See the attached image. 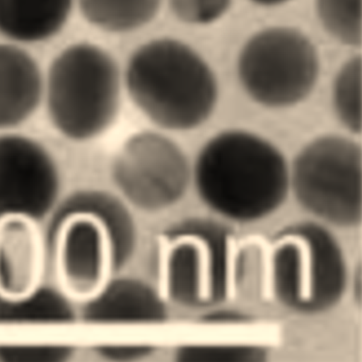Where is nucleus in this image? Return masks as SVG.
<instances>
[{
  "mask_svg": "<svg viewBox=\"0 0 362 362\" xmlns=\"http://www.w3.org/2000/svg\"><path fill=\"white\" fill-rule=\"evenodd\" d=\"M194 179L199 198L210 209L238 223L270 216L291 189L284 153L245 129H227L209 139L197 158Z\"/></svg>",
  "mask_w": 362,
  "mask_h": 362,
  "instance_id": "1",
  "label": "nucleus"
},
{
  "mask_svg": "<svg viewBox=\"0 0 362 362\" xmlns=\"http://www.w3.org/2000/svg\"><path fill=\"white\" fill-rule=\"evenodd\" d=\"M136 110L165 131L188 132L205 124L218 106V77L194 47L171 37L139 45L123 71Z\"/></svg>",
  "mask_w": 362,
  "mask_h": 362,
  "instance_id": "2",
  "label": "nucleus"
},
{
  "mask_svg": "<svg viewBox=\"0 0 362 362\" xmlns=\"http://www.w3.org/2000/svg\"><path fill=\"white\" fill-rule=\"evenodd\" d=\"M123 73L116 58L88 41L71 43L54 57L45 79L49 122L75 142L94 140L118 119Z\"/></svg>",
  "mask_w": 362,
  "mask_h": 362,
  "instance_id": "3",
  "label": "nucleus"
},
{
  "mask_svg": "<svg viewBox=\"0 0 362 362\" xmlns=\"http://www.w3.org/2000/svg\"><path fill=\"white\" fill-rule=\"evenodd\" d=\"M264 267L273 296L297 313L329 311L346 292L348 269L341 247L317 223H297L279 232L264 255Z\"/></svg>",
  "mask_w": 362,
  "mask_h": 362,
  "instance_id": "4",
  "label": "nucleus"
},
{
  "mask_svg": "<svg viewBox=\"0 0 362 362\" xmlns=\"http://www.w3.org/2000/svg\"><path fill=\"white\" fill-rule=\"evenodd\" d=\"M245 94L269 110L303 103L315 90L320 75L317 47L293 27H269L253 34L236 62Z\"/></svg>",
  "mask_w": 362,
  "mask_h": 362,
  "instance_id": "5",
  "label": "nucleus"
},
{
  "mask_svg": "<svg viewBox=\"0 0 362 362\" xmlns=\"http://www.w3.org/2000/svg\"><path fill=\"white\" fill-rule=\"evenodd\" d=\"M361 147L340 134H324L297 153L290 188L308 211L334 226L354 228L362 218Z\"/></svg>",
  "mask_w": 362,
  "mask_h": 362,
  "instance_id": "6",
  "label": "nucleus"
},
{
  "mask_svg": "<svg viewBox=\"0 0 362 362\" xmlns=\"http://www.w3.org/2000/svg\"><path fill=\"white\" fill-rule=\"evenodd\" d=\"M229 233L218 223L197 221L169 236L160 257L167 297L187 308L222 303L228 289Z\"/></svg>",
  "mask_w": 362,
  "mask_h": 362,
  "instance_id": "7",
  "label": "nucleus"
},
{
  "mask_svg": "<svg viewBox=\"0 0 362 362\" xmlns=\"http://www.w3.org/2000/svg\"><path fill=\"white\" fill-rule=\"evenodd\" d=\"M112 179L132 204L147 211L165 209L183 198L192 170L181 147L157 132H136L115 157Z\"/></svg>",
  "mask_w": 362,
  "mask_h": 362,
  "instance_id": "8",
  "label": "nucleus"
},
{
  "mask_svg": "<svg viewBox=\"0 0 362 362\" xmlns=\"http://www.w3.org/2000/svg\"><path fill=\"white\" fill-rule=\"evenodd\" d=\"M59 189V171L45 147L29 136L0 134V220H38L51 209Z\"/></svg>",
  "mask_w": 362,
  "mask_h": 362,
  "instance_id": "9",
  "label": "nucleus"
},
{
  "mask_svg": "<svg viewBox=\"0 0 362 362\" xmlns=\"http://www.w3.org/2000/svg\"><path fill=\"white\" fill-rule=\"evenodd\" d=\"M114 238L94 212L71 214L56 243V270L64 293L94 300L105 291L116 255Z\"/></svg>",
  "mask_w": 362,
  "mask_h": 362,
  "instance_id": "10",
  "label": "nucleus"
},
{
  "mask_svg": "<svg viewBox=\"0 0 362 362\" xmlns=\"http://www.w3.org/2000/svg\"><path fill=\"white\" fill-rule=\"evenodd\" d=\"M43 247L36 221L0 220V300H21L39 289Z\"/></svg>",
  "mask_w": 362,
  "mask_h": 362,
  "instance_id": "11",
  "label": "nucleus"
},
{
  "mask_svg": "<svg viewBox=\"0 0 362 362\" xmlns=\"http://www.w3.org/2000/svg\"><path fill=\"white\" fill-rule=\"evenodd\" d=\"M45 95V77L36 59L18 45L0 43V131L29 120Z\"/></svg>",
  "mask_w": 362,
  "mask_h": 362,
  "instance_id": "12",
  "label": "nucleus"
},
{
  "mask_svg": "<svg viewBox=\"0 0 362 362\" xmlns=\"http://www.w3.org/2000/svg\"><path fill=\"white\" fill-rule=\"evenodd\" d=\"M76 0H0V35L18 43H40L64 31Z\"/></svg>",
  "mask_w": 362,
  "mask_h": 362,
  "instance_id": "13",
  "label": "nucleus"
},
{
  "mask_svg": "<svg viewBox=\"0 0 362 362\" xmlns=\"http://www.w3.org/2000/svg\"><path fill=\"white\" fill-rule=\"evenodd\" d=\"M76 4L84 21L95 29L127 34L153 23L163 0H76Z\"/></svg>",
  "mask_w": 362,
  "mask_h": 362,
  "instance_id": "14",
  "label": "nucleus"
},
{
  "mask_svg": "<svg viewBox=\"0 0 362 362\" xmlns=\"http://www.w3.org/2000/svg\"><path fill=\"white\" fill-rule=\"evenodd\" d=\"M332 105L336 118L352 134L361 132V58L346 60L336 73L332 86Z\"/></svg>",
  "mask_w": 362,
  "mask_h": 362,
  "instance_id": "15",
  "label": "nucleus"
},
{
  "mask_svg": "<svg viewBox=\"0 0 362 362\" xmlns=\"http://www.w3.org/2000/svg\"><path fill=\"white\" fill-rule=\"evenodd\" d=\"M320 25L338 42L359 47L362 42L361 0H315Z\"/></svg>",
  "mask_w": 362,
  "mask_h": 362,
  "instance_id": "16",
  "label": "nucleus"
},
{
  "mask_svg": "<svg viewBox=\"0 0 362 362\" xmlns=\"http://www.w3.org/2000/svg\"><path fill=\"white\" fill-rule=\"evenodd\" d=\"M171 14L184 25L207 27L223 18L233 0H166Z\"/></svg>",
  "mask_w": 362,
  "mask_h": 362,
  "instance_id": "17",
  "label": "nucleus"
},
{
  "mask_svg": "<svg viewBox=\"0 0 362 362\" xmlns=\"http://www.w3.org/2000/svg\"><path fill=\"white\" fill-rule=\"evenodd\" d=\"M180 361H259L266 359L263 346L257 344H202L184 346Z\"/></svg>",
  "mask_w": 362,
  "mask_h": 362,
  "instance_id": "18",
  "label": "nucleus"
},
{
  "mask_svg": "<svg viewBox=\"0 0 362 362\" xmlns=\"http://www.w3.org/2000/svg\"><path fill=\"white\" fill-rule=\"evenodd\" d=\"M234 273L240 294L249 297L259 296L266 279L264 251L257 246L243 248L236 257Z\"/></svg>",
  "mask_w": 362,
  "mask_h": 362,
  "instance_id": "19",
  "label": "nucleus"
},
{
  "mask_svg": "<svg viewBox=\"0 0 362 362\" xmlns=\"http://www.w3.org/2000/svg\"><path fill=\"white\" fill-rule=\"evenodd\" d=\"M253 4H257L261 6H281V4H287V2L291 1V0H250Z\"/></svg>",
  "mask_w": 362,
  "mask_h": 362,
  "instance_id": "20",
  "label": "nucleus"
}]
</instances>
